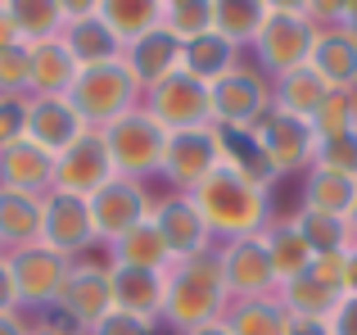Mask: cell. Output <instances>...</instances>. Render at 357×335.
<instances>
[{"instance_id": "cell-14", "label": "cell", "mask_w": 357, "mask_h": 335, "mask_svg": "<svg viewBox=\"0 0 357 335\" xmlns=\"http://www.w3.org/2000/svg\"><path fill=\"white\" fill-rule=\"evenodd\" d=\"M280 308L289 318H331V308L344 299V258H312L303 276L285 281L276 290Z\"/></svg>"}, {"instance_id": "cell-38", "label": "cell", "mask_w": 357, "mask_h": 335, "mask_svg": "<svg viewBox=\"0 0 357 335\" xmlns=\"http://www.w3.org/2000/svg\"><path fill=\"white\" fill-rule=\"evenodd\" d=\"M312 127H317V136L353 132L357 127V91H331V96L321 100V109H317Z\"/></svg>"}, {"instance_id": "cell-31", "label": "cell", "mask_w": 357, "mask_h": 335, "mask_svg": "<svg viewBox=\"0 0 357 335\" xmlns=\"http://www.w3.org/2000/svg\"><path fill=\"white\" fill-rule=\"evenodd\" d=\"M9 18H14L23 45H41V41H54L63 36V0H9Z\"/></svg>"}, {"instance_id": "cell-32", "label": "cell", "mask_w": 357, "mask_h": 335, "mask_svg": "<svg viewBox=\"0 0 357 335\" xmlns=\"http://www.w3.org/2000/svg\"><path fill=\"white\" fill-rule=\"evenodd\" d=\"M353 200H357V181H353V177L326 172V168H307V172H303V209L349 218Z\"/></svg>"}, {"instance_id": "cell-29", "label": "cell", "mask_w": 357, "mask_h": 335, "mask_svg": "<svg viewBox=\"0 0 357 335\" xmlns=\"http://www.w3.org/2000/svg\"><path fill=\"white\" fill-rule=\"evenodd\" d=\"M158 9H163V0H96L100 23L118 36V45H131L145 32H154L158 27Z\"/></svg>"}, {"instance_id": "cell-43", "label": "cell", "mask_w": 357, "mask_h": 335, "mask_svg": "<svg viewBox=\"0 0 357 335\" xmlns=\"http://www.w3.org/2000/svg\"><path fill=\"white\" fill-rule=\"evenodd\" d=\"M326 27H340V32H353L357 36V0H335L331 23H326Z\"/></svg>"}, {"instance_id": "cell-27", "label": "cell", "mask_w": 357, "mask_h": 335, "mask_svg": "<svg viewBox=\"0 0 357 335\" xmlns=\"http://www.w3.org/2000/svg\"><path fill=\"white\" fill-rule=\"evenodd\" d=\"M326 96H331V87H326L307 64H303V68H294V73H280V77L271 82V109L294 114V118H307V123L317 118V109H321Z\"/></svg>"}, {"instance_id": "cell-16", "label": "cell", "mask_w": 357, "mask_h": 335, "mask_svg": "<svg viewBox=\"0 0 357 335\" xmlns=\"http://www.w3.org/2000/svg\"><path fill=\"white\" fill-rule=\"evenodd\" d=\"M149 222L158 227V236H163L172 263H185V258L208 254V249H213V231H208V222L199 218V209L190 204V195L172 191V195H163V200H154Z\"/></svg>"}, {"instance_id": "cell-37", "label": "cell", "mask_w": 357, "mask_h": 335, "mask_svg": "<svg viewBox=\"0 0 357 335\" xmlns=\"http://www.w3.org/2000/svg\"><path fill=\"white\" fill-rule=\"evenodd\" d=\"M312 168H326V172H340L357 181V127L353 132H335V136H317Z\"/></svg>"}, {"instance_id": "cell-5", "label": "cell", "mask_w": 357, "mask_h": 335, "mask_svg": "<svg viewBox=\"0 0 357 335\" xmlns=\"http://www.w3.org/2000/svg\"><path fill=\"white\" fill-rule=\"evenodd\" d=\"M100 136H105V150H109L114 172L127 177V181H145V177H154L158 163H163L167 132L145 114V109H131V114H122L118 123H109Z\"/></svg>"}, {"instance_id": "cell-4", "label": "cell", "mask_w": 357, "mask_h": 335, "mask_svg": "<svg viewBox=\"0 0 357 335\" xmlns=\"http://www.w3.org/2000/svg\"><path fill=\"white\" fill-rule=\"evenodd\" d=\"M68 105L77 109L86 132H105L122 114L140 109V87L131 82V73L122 68V59H109V64H96V68L77 73V82H73V91H68Z\"/></svg>"}, {"instance_id": "cell-12", "label": "cell", "mask_w": 357, "mask_h": 335, "mask_svg": "<svg viewBox=\"0 0 357 335\" xmlns=\"http://www.w3.org/2000/svg\"><path fill=\"white\" fill-rule=\"evenodd\" d=\"M253 136H258V145H262V154H267V163H271L276 177L307 172L312 159H317V127L307 123V118H294V114L271 109V114L253 127Z\"/></svg>"}, {"instance_id": "cell-47", "label": "cell", "mask_w": 357, "mask_h": 335, "mask_svg": "<svg viewBox=\"0 0 357 335\" xmlns=\"http://www.w3.org/2000/svg\"><path fill=\"white\" fill-rule=\"evenodd\" d=\"M344 295H357V245L344 254Z\"/></svg>"}, {"instance_id": "cell-51", "label": "cell", "mask_w": 357, "mask_h": 335, "mask_svg": "<svg viewBox=\"0 0 357 335\" xmlns=\"http://www.w3.org/2000/svg\"><path fill=\"white\" fill-rule=\"evenodd\" d=\"M349 231H353V245H357V200H353V209H349Z\"/></svg>"}, {"instance_id": "cell-34", "label": "cell", "mask_w": 357, "mask_h": 335, "mask_svg": "<svg viewBox=\"0 0 357 335\" xmlns=\"http://www.w3.org/2000/svg\"><path fill=\"white\" fill-rule=\"evenodd\" d=\"M236 45L222 41L218 32L199 36V41H185V54H181V68L190 73V77H199L204 87H213L218 77H227L231 68H236Z\"/></svg>"}, {"instance_id": "cell-33", "label": "cell", "mask_w": 357, "mask_h": 335, "mask_svg": "<svg viewBox=\"0 0 357 335\" xmlns=\"http://www.w3.org/2000/svg\"><path fill=\"white\" fill-rule=\"evenodd\" d=\"M222 322L231 327V335H285L289 313L280 308L276 295H267V299H236L222 313Z\"/></svg>"}, {"instance_id": "cell-30", "label": "cell", "mask_w": 357, "mask_h": 335, "mask_svg": "<svg viewBox=\"0 0 357 335\" xmlns=\"http://www.w3.org/2000/svg\"><path fill=\"white\" fill-rule=\"evenodd\" d=\"M298 227V236L307 240L312 258H344L353 249V231H349V218H335V213H317V209H298L289 213Z\"/></svg>"}, {"instance_id": "cell-18", "label": "cell", "mask_w": 357, "mask_h": 335, "mask_svg": "<svg viewBox=\"0 0 357 335\" xmlns=\"http://www.w3.org/2000/svg\"><path fill=\"white\" fill-rule=\"evenodd\" d=\"M23 136L59 159L63 150H73L86 136V123L68 105V96H27V132Z\"/></svg>"}, {"instance_id": "cell-17", "label": "cell", "mask_w": 357, "mask_h": 335, "mask_svg": "<svg viewBox=\"0 0 357 335\" xmlns=\"http://www.w3.org/2000/svg\"><path fill=\"white\" fill-rule=\"evenodd\" d=\"M114 163H109V150H105V136L100 132H86L73 150H63L54 159V191L63 195H77V200H91L100 186L114 181Z\"/></svg>"}, {"instance_id": "cell-50", "label": "cell", "mask_w": 357, "mask_h": 335, "mask_svg": "<svg viewBox=\"0 0 357 335\" xmlns=\"http://www.w3.org/2000/svg\"><path fill=\"white\" fill-rule=\"evenodd\" d=\"M27 335H77V331H68V327H59V322H41V327H32Z\"/></svg>"}, {"instance_id": "cell-26", "label": "cell", "mask_w": 357, "mask_h": 335, "mask_svg": "<svg viewBox=\"0 0 357 335\" xmlns=\"http://www.w3.org/2000/svg\"><path fill=\"white\" fill-rule=\"evenodd\" d=\"M41 240V195L0 191V254Z\"/></svg>"}, {"instance_id": "cell-36", "label": "cell", "mask_w": 357, "mask_h": 335, "mask_svg": "<svg viewBox=\"0 0 357 335\" xmlns=\"http://www.w3.org/2000/svg\"><path fill=\"white\" fill-rule=\"evenodd\" d=\"M158 27L172 32L176 41H199L213 32V0H163L158 9Z\"/></svg>"}, {"instance_id": "cell-22", "label": "cell", "mask_w": 357, "mask_h": 335, "mask_svg": "<svg viewBox=\"0 0 357 335\" xmlns=\"http://www.w3.org/2000/svg\"><path fill=\"white\" fill-rule=\"evenodd\" d=\"M307 68L331 91H357V36L340 32V27H317Z\"/></svg>"}, {"instance_id": "cell-9", "label": "cell", "mask_w": 357, "mask_h": 335, "mask_svg": "<svg viewBox=\"0 0 357 335\" xmlns=\"http://www.w3.org/2000/svg\"><path fill=\"white\" fill-rule=\"evenodd\" d=\"M9 258V272H14V290H18V313L23 308H54L63 295V281H68L73 272V258L54 254V249H45L41 240L36 245H23L14 249Z\"/></svg>"}, {"instance_id": "cell-21", "label": "cell", "mask_w": 357, "mask_h": 335, "mask_svg": "<svg viewBox=\"0 0 357 335\" xmlns=\"http://www.w3.org/2000/svg\"><path fill=\"white\" fill-rule=\"evenodd\" d=\"M0 191H18V195H50L54 191V154H45L41 145L23 141L0 150Z\"/></svg>"}, {"instance_id": "cell-23", "label": "cell", "mask_w": 357, "mask_h": 335, "mask_svg": "<svg viewBox=\"0 0 357 335\" xmlns=\"http://www.w3.org/2000/svg\"><path fill=\"white\" fill-rule=\"evenodd\" d=\"M109 290H114V308L136 313L145 322H163L167 272H140V267H114L109 263Z\"/></svg>"}, {"instance_id": "cell-6", "label": "cell", "mask_w": 357, "mask_h": 335, "mask_svg": "<svg viewBox=\"0 0 357 335\" xmlns=\"http://www.w3.org/2000/svg\"><path fill=\"white\" fill-rule=\"evenodd\" d=\"M208 100H213V127H222V132H253L271 114L267 77L258 68H244V64H236L227 77L213 82Z\"/></svg>"}, {"instance_id": "cell-13", "label": "cell", "mask_w": 357, "mask_h": 335, "mask_svg": "<svg viewBox=\"0 0 357 335\" xmlns=\"http://www.w3.org/2000/svg\"><path fill=\"white\" fill-rule=\"evenodd\" d=\"M86 204H91V222H96V240L114 245V240H122L131 227H140V222L149 218V209H154V195L145 191V181L114 177V181L100 186V191L91 195Z\"/></svg>"}, {"instance_id": "cell-44", "label": "cell", "mask_w": 357, "mask_h": 335, "mask_svg": "<svg viewBox=\"0 0 357 335\" xmlns=\"http://www.w3.org/2000/svg\"><path fill=\"white\" fill-rule=\"evenodd\" d=\"M0 313H18V290H14V272H9L5 254H0Z\"/></svg>"}, {"instance_id": "cell-19", "label": "cell", "mask_w": 357, "mask_h": 335, "mask_svg": "<svg viewBox=\"0 0 357 335\" xmlns=\"http://www.w3.org/2000/svg\"><path fill=\"white\" fill-rule=\"evenodd\" d=\"M63 14H68V23H63V45L73 50V59H77L82 68H96V64H109V59L122 54L118 36L100 23L96 0H63Z\"/></svg>"}, {"instance_id": "cell-39", "label": "cell", "mask_w": 357, "mask_h": 335, "mask_svg": "<svg viewBox=\"0 0 357 335\" xmlns=\"http://www.w3.org/2000/svg\"><path fill=\"white\" fill-rule=\"evenodd\" d=\"M0 96H32V64H27V45H9L0 50Z\"/></svg>"}, {"instance_id": "cell-20", "label": "cell", "mask_w": 357, "mask_h": 335, "mask_svg": "<svg viewBox=\"0 0 357 335\" xmlns=\"http://www.w3.org/2000/svg\"><path fill=\"white\" fill-rule=\"evenodd\" d=\"M181 54H185V45L176 41L172 32H163V27H154V32H145L140 41H131V45H122V68L131 73V82L140 87V96H145L149 87H158L163 77H172L176 68H181Z\"/></svg>"}, {"instance_id": "cell-48", "label": "cell", "mask_w": 357, "mask_h": 335, "mask_svg": "<svg viewBox=\"0 0 357 335\" xmlns=\"http://www.w3.org/2000/svg\"><path fill=\"white\" fill-rule=\"evenodd\" d=\"M32 327H27L18 313H0V335H27Z\"/></svg>"}, {"instance_id": "cell-46", "label": "cell", "mask_w": 357, "mask_h": 335, "mask_svg": "<svg viewBox=\"0 0 357 335\" xmlns=\"http://www.w3.org/2000/svg\"><path fill=\"white\" fill-rule=\"evenodd\" d=\"M285 335H331V331H326L321 318H289Z\"/></svg>"}, {"instance_id": "cell-35", "label": "cell", "mask_w": 357, "mask_h": 335, "mask_svg": "<svg viewBox=\"0 0 357 335\" xmlns=\"http://www.w3.org/2000/svg\"><path fill=\"white\" fill-rule=\"evenodd\" d=\"M262 9H267V0H213V32L231 41L236 50L253 45L262 27Z\"/></svg>"}, {"instance_id": "cell-41", "label": "cell", "mask_w": 357, "mask_h": 335, "mask_svg": "<svg viewBox=\"0 0 357 335\" xmlns=\"http://www.w3.org/2000/svg\"><path fill=\"white\" fill-rule=\"evenodd\" d=\"M27 132V100L18 96H0V150L14 141H23Z\"/></svg>"}, {"instance_id": "cell-45", "label": "cell", "mask_w": 357, "mask_h": 335, "mask_svg": "<svg viewBox=\"0 0 357 335\" xmlns=\"http://www.w3.org/2000/svg\"><path fill=\"white\" fill-rule=\"evenodd\" d=\"M9 45H23V36H18L14 18H9V0H0V50H9Z\"/></svg>"}, {"instance_id": "cell-40", "label": "cell", "mask_w": 357, "mask_h": 335, "mask_svg": "<svg viewBox=\"0 0 357 335\" xmlns=\"http://www.w3.org/2000/svg\"><path fill=\"white\" fill-rule=\"evenodd\" d=\"M158 322H145V318H136V313H122V308H109L105 318L96 322L86 335H154Z\"/></svg>"}, {"instance_id": "cell-28", "label": "cell", "mask_w": 357, "mask_h": 335, "mask_svg": "<svg viewBox=\"0 0 357 335\" xmlns=\"http://www.w3.org/2000/svg\"><path fill=\"white\" fill-rule=\"evenodd\" d=\"M109 254H114V267H140V272H167L172 267V254H167L163 236L149 218L140 227H131L122 240H114Z\"/></svg>"}, {"instance_id": "cell-11", "label": "cell", "mask_w": 357, "mask_h": 335, "mask_svg": "<svg viewBox=\"0 0 357 335\" xmlns=\"http://www.w3.org/2000/svg\"><path fill=\"white\" fill-rule=\"evenodd\" d=\"M109 308H114V290H109V267H105V263H86V258H77V263H73V272H68V281H63L59 304H54V313L63 318L59 327L86 335Z\"/></svg>"}, {"instance_id": "cell-8", "label": "cell", "mask_w": 357, "mask_h": 335, "mask_svg": "<svg viewBox=\"0 0 357 335\" xmlns=\"http://www.w3.org/2000/svg\"><path fill=\"white\" fill-rule=\"evenodd\" d=\"M140 109H145L163 132H185V127L213 123L208 87H204L199 77H190L185 68H176L172 77H163L158 87H149L145 96H140Z\"/></svg>"}, {"instance_id": "cell-15", "label": "cell", "mask_w": 357, "mask_h": 335, "mask_svg": "<svg viewBox=\"0 0 357 335\" xmlns=\"http://www.w3.org/2000/svg\"><path fill=\"white\" fill-rule=\"evenodd\" d=\"M218 267H222V281H227L231 304H236V299H267V295H276V272H271L267 249H262L258 236L222 240Z\"/></svg>"}, {"instance_id": "cell-24", "label": "cell", "mask_w": 357, "mask_h": 335, "mask_svg": "<svg viewBox=\"0 0 357 335\" xmlns=\"http://www.w3.org/2000/svg\"><path fill=\"white\" fill-rule=\"evenodd\" d=\"M262 249H267V263L271 272H276V290L285 281H294V276H303L307 267H312V249H307V240L298 236L294 218H271L267 227H262Z\"/></svg>"}, {"instance_id": "cell-25", "label": "cell", "mask_w": 357, "mask_h": 335, "mask_svg": "<svg viewBox=\"0 0 357 335\" xmlns=\"http://www.w3.org/2000/svg\"><path fill=\"white\" fill-rule=\"evenodd\" d=\"M27 64H32V96H68L77 73H82V64L63 45V36L27 45Z\"/></svg>"}, {"instance_id": "cell-42", "label": "cell", "mask_w": 357, "mask_h": 335, "mask_svg": "<svg viewBox=\"0 0 357 335\" xmlns=\"http://www.w3.org/2000/svg\"><path fill=\"white\" fill-rule=\"evenodd\" d=\"M326 331L331 335H357V295H344L340 304L326 318Z\"/></svg>"}, {"instance_id": "cell-10", "label": "cell", "mask_w": 357, "mask_h": 335, "mask_svg": "<svg viewBox=\"0 0 357 335\" xmlns=\"http://www.w3.org/2000/svg\"><path fill=\"white\" fill-rule=\"evenodd\" d=\"M41 245L54 249V254L73 258L77 263L86 249H96V222H91V204L77 200V195L50 191L41 200Z\"/></svg>"}, {"instance_id": "cell-1", "label": "cell", "mask_w": 357, "mask_h": 335, "mask_svg": "<svg viewBox=\"0 0 357 335\" xmlns=\"http://www.w3.org/2000/svg\"><path fill=\"white\" fill-rule=\"evenodd\" d=\"M190 195V204L199 209V218L208 222L213 236L240 240V236H262V227L271 222V195L262 186L244 181L236 168L218 163Z\"/></svg>"}, {"instance_id": "cell-7", "label": "cell", "mask_w": 357, "mask_h": 335, "mask_svg": "<svg viewBox=\"0 0 357 335\" xmlns=\"http://www.w3.org/2000/svg\"><path fill=\"white\" fill-rule=\"evenodd\" d=\"M218 163H222V127L204 123V127H185V132H167L158 177H163L176 195H185V191H195Z\"/></svg>"}, {"instance_id": "cell-49", "label": "cell", "mask_w": 357, "mask_h": 335, "mask_svg": "<svg viewBox=\"0 0 357 335\" xmlns=\"http://www.w3.org/2000/svg\"><path fill=\"white\" fill-rule=\"evenodd\" d=\"M185 335H231V327H227V322H204V327H195V331H185Z\"/></svg>"}, {"instance_id": "cell-2", "label": "cell", "mask_w": 357, "mask_h": 335, "mask_svg": "<svg viewBox=\"0 0 357 335\" xmlns=\"http://www.w3.org/2000/svg\"><path fill=\"white\" fill-rule=\"evenodd\" d=\"M227 308H231V295H227V281H222V267H218V249L167 267L163 322L172 331L185 335V331L204 327V322H218Z\"/></svg>"}, {"instance_id": "cell-3", "label": "cell", "mask_w": 357, "mask_h": 335, "mask_svg": "<svg viewBox=\"0 0 357 335\" xmlns=\"http://www.w3.org/2000/svg\"><path fill=\"white\" fill-rule=\"evenodd\" d=\"M317 23L307 14V0H267L262 9V27L253 36V59H258V73L276 82L280 73H294L307 64V50H312Z\"/></svg>"}]
</instances>
